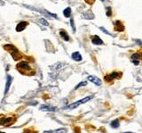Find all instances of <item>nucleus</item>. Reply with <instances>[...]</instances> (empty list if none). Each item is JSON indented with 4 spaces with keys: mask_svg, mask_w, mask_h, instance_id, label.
Here are the masks:
<instances>
[{
    "mask_svg": "<svg viewBox=\"0 0 142 133\" xmlns=\"http://www.w3.org/2000/svg\"><path fill=\"white\" fill-rule=\"evenodd\" d=\"M27 25H28V22H26V21H20V22H19V24L16 27V31H22L24 29H26Z\"/></svg>",
    "mask_w": 142,
    "mask_h": 133,
    "instance_id": "obj_11",
    "label": "nucleus"
},
{
    "mask_svg": "<svg viewBox=\"0 0 142 133\" xmlns=\"http://www.w3.org/2000/svg\"><path fill=\"white\" fill-rule=\"evenodd\" d=\"M4 48H6L8 52H10V54L12 55V56L13 57L14 60H18L20 59V58H21V56L20 55L19 51L17 50V48L15 47H13L12 45H10V44L6 45V46H4Z\"/></svg>",
    "mask_w": 142,
    "mask_h": 133,
    "instance_id": "obj_1",
    "label": "nucleus"
},
{
    "mask_svg": "<svg viewBox=\"0 0 142 133\" xmlns=\"http://www.w3.org/2000/svg\"><path fill=\"white\" fill-rule=\"evenodd\" d=\"M17 69L19 71H20L21 73H25V71H31V67L29 66V64L27 62H20L17 64Z\"/></svg>",
    "mask_w": 142,
    "mask_h": 133,
    "instance_id": "obj_3",
    "label": "nucleus"
},
{
    "mask_svg": "<svg viewBox=\"0 0 142 133\" xmlns=\"http://www.w3.org/2000/svg\"><path fill=\"white\" fill-rule=\"evenodd\" d=\"M139 59H140V55L139 53H136V54H133L132 56H130V60H131V62L133 63L135 65H138L139 63Z\"/></svg>",
    "mask_w": 142,
    "mask_h": 133,
    "instance_id": "obj_7",
    "label": "nucleus"
},
{
    "mask_svg": "<svg viewBox=\"0 0 142 133\" xmlns=\"http://www.w3.org/2000/svg\"><path fill=\"white\" fill-rule=\"evenodd\" d=\"M63 14L65 17H67V18L70 17V16H71V8H70V7H67V8L63 11Z\"/></svg>",
    "mask_w": 142,
    "mask_h": 133,
    "instance_id": "obj_16",
    "label": "nucleus"
},
{
    "mask_svg": "<svg viewBox=\"0 0 142 133\" xmlns=\"http://www.w3.org/2000/svg\"><path fill=\"white\" fill-rule=\"evenodd\" d=\"M100 1H102V2H106V1H107V0H100Z\"/></svg>",
    "mask_w": 142,
    "mask_h": 133,
    "instance_id": "obj_26",
    "label": "nucleus"
},
{
    "mask_svg": "<svg viewBox=\"0 0 142 133\" xmlns=\"http://www.w3.org/2000/svg\"><path fill=\"white\" fill-rule=\"evenodd\" d=\"M0 133H5V132H1V131H0Z\"/></svg>",
    "mask_w": 142,
    "mask_h": 133,
    "instance_id": "obj_27",
    "label": "nucleus"
},
{
    "mask_svg": "<svg viewBox=\"0 0 142 133\" xmlns=\"http://www.w3.org/2000/svg\"><path fill=\"white\" fill-rule=\"evenodd\" d=\"M86 85H87V81H83V82L79 83L78 85H77V86L75 88V89H79V88H81V87L86 86Z\"/></svg>",
    "mask_w": 142,
    "mask_h": 133,
    "instance_id": "obj_19",
    "label": "nucleus"
},
{
    "mask_svg": "<svg viewBox=\"0 0 142 133\" xmlns=\"http://www.w3.org/2000/svg\"><path fill=\"white\" fill-rule=\"evenodd\" d=\"M121 76H122V73L117 72V71H113V72H111L110 74H107V75L105 76V80L107 81V82H110V81L116 80V79H118V78L121 77Z\"/></svg>",
    "mask_w": 142,
    "mask_h": 133,
    "instance_id": "obj_4",
    "label": "nucleus"
},
{
    "mask_svg": "<svg viewBox=\"0 0 142 133\" xmlns=\"http://www.w3.org/2000/svg\"><path fill=\"white\" fill-rule=\"evenodd\" d=\"M94 1H95V0H85V2L88 3V4H90V5H92V4L94 3Z\"/></svg>",
    "mask_w": 142,
    "mask_h": 133,
    "instance_id": "obj_24",
    "label": "nucleus"
},
{
    "mask_svg": "<svg viewBox=\"0 0 142 133\" xmlns=\"http://www.w3.org/2000/svg\"><path fill=\"white\" fill-rule=\"evenodd\" d=\"M87 79H88L89 81L94 83V84L97 85V86H100V85H101V80H99L98 77H96V76H93V75H91V76H89Z\"/></svg>",
    "mask_w": 142,
    "mask_h": 133,
    "instance_id": "obj_6",
    "label": "nucleus"
},
{
    "mask_svg": "<svg viewBox=\"0 0 142 133\" xmlns=\"http://www.w3.org/2000/svg\"><path fill=\"white\" fill-rule=\"evenodd\" d=\"M26 133H31V132H26Z\"/></svg>",
    "mask_w": 142,
    "mask_h": 133,
    "instance_id": "obj_28",
    "label": "nucleus"
},
{
    "mask_svg": "<svg viewBox=\"0 0 142 133\" xmlns=\"http://www.w3.org/2000/svg\"><path fill=\"white\" fill-rule=\"evenodd\" d=\"M12 81V77L11 75H7V79H6V89H5V94H6L9 91V89L11 87Z\"/></svg>",
    "mask_w": 142,
    "mask_h": 133,
    "instance_id": "obj_8",
    "label": "nucleus"
},
{
    "mask_svg": "<svg viewBox=\"0 0 142 133\" xmlns=\"http://www.w3.org/2000/svg\"><path fill=\"white\" fill-rule=\"evenodd\" d=\"M111 127L114 128V129H117V128H119V126H120V121H119L118 119H116V120H115V121H113L112 122H111Z\"/></svg>",
    "mask_w": 142,
    "mask_h": 133,
    "instance_id": "obj_17",
    "label": "nucleus"
},
{
    "mask_svg": "<svg viewBox=\"0 0 142 133\" xmlns=\"http://www.w3.org/2000/svg\"><path fill=\"white\" fill-rule=\"evenodd\" d=\"M99 29H100V30H101V31H103L105 34H107L108 36H111V33L108 32L107 30H105V28H103V27H99Z\"/></svg>",
    "mask_w": 142,
    "mask_h": 133,
    "instance_id": "obj_20",
    "label": "nucleus"
},
{
    "mask_svg": "<svg viewBox=\"0 0 142 133\" xmlns=\"http://www.w3.org/2000/svg\"><path fill=\"white\" fill-rule=\"evenodd\" d=\"M71 57H72V59L74 61H75V62H80V61H82V56L79 52H74L72 54Z\"/></svg>",
    "mask_w": 142,
    "mask_h": 133,
    "instance_id": "obj_13",
    "label": "nucleus"
},
{
    "mask_svg": "<svg viewBox=\"0 0 142 133\" xmlns=\"http://www.w3.org/2000/svg\"><path fill=\"white\" fill-rule=\"evenodd\" d=\"M39 21H40V23L43 24V25H48V22H47L44 19H43V18H41L40 20H39Z\"/></svg>",
    "mask_w": 142,
    "mask_h": 133,
    "instance_id": "obj_22",
    "label": "nucleus"
},
{
    "mask_svg": "<svg viewBox=\"0 0 142 133\" xmlns=\"http://www.w3.org/2000/svg\"><path fill=\"white\" fill-rule=\"evenodd\" d=\"M70 24H71V26H72L73 31H74V32H75V26H74V21H73V19H70Z\"/></svg>",
    "mask_w": 142,
    "mask_h": 133,
    "instance_id": "obj_23",
    "label": "nucleus"
},
{
    "mask_svg": "<svg viewBox=\"0 0 142 133\" xmlns=\"http://www.w3.org/2000/svg\"><path fill=\"white\" fill-rule=\"evenodd\" d=\"M40 110L43 112H55L56 108L51 105H42L40 106Z\"/></svg>",
    "mask_w": 142,
    "mask_h": 133,
    "instance_id": "obj_5",
    "label": "nucleus"
},
{
    "mask_svg": "<svg viewBox=\"0 0 142 133\" xmlns=\"http://www.w3.org/2000/svg\"><path fill=\"white\" fill-rule=\"evenodd\" d=\"M137 42H139V46H142V41H140V40H136Z\"/></svg>",
    "mask_w": 142,
    "mask_h": 133,
    "instance_id": "obj_25",
    "label": "nucleus"
},
{
    "mask_svg": "<svg viewBox=\"0 0 142 133\" xmlns=\"http://www.w3.org/2000/svg\"><path fill=\"white\" fill-rule=\"evenodd\" d=\"M83 18L86 19V20H93V19H94V14L92 11H87L83 14Z\"/></svg>",
    "mask_w": 142,
    "mask_h": 133,
    "instance_id": "obj_14",
    "label": "nucleus"
},
{
    "mask_svg": "<svg viewBox=\"0 0 142 133\" xmlns=\"http://www.w3.org/2000/svg\"><path fill=\"white\" fill-rule=\"evenodd\" d=\"M13 120L14 119L12 118V117H7V118H4L2 120H0V124L1 125H7V124H10V123H12L13 122Z\"/></svg>",
    "mask_w": 142,
    "mask_h": 133,
    "instance_id": "obj_12",
    "label": "nucleus"
},
{
    "mask_svg": "<svg viewBox=\"0 0 142 133\" xmlns=\"http://www.w3.org/2000/svg\"><path fill=\"white\" fill-rule=\"evenodd\" d=\"M115 29L117 31H123L124 30V26L123 25V23L120 21H116V22H115Z\"/></svg>",
    "mask_w": 142,
    "mask_h": 133,
    "instance_id": "obj_10",
    "label": "nucleus"
},
{
    "mask_svg": "<svg viewBox=\"0 0 142 133\" xmlns=\"http://www.w3.org/2000/svg\"><path fill=\"white\" fill-rule=\"evenodd\" d=\"M92 42H93V44L94 45H103V41H102V39L99 38V36L97 35H94L92 37Z\"/></svg>",
    "mask_w": 142,
    "mask_h": 133,
    "instance_id": "obj_9",
    "label": "nucleus"
},
{
    "mask_svg": "<svg viewBox=\"0 0 142 133\" xmlns=\"http://www.w3.org/2000/svg\"><path fill=\"white\" fill-rule=\"evenodd\" d=\"M60 35H61V37L65 41H69V37H68V35L65 30H61L60 31Z\"/></svg>",
    "mask_w": 142,
    "mask_h": 133,
    "instance_id": "obj_15",
    "label": "nucleus"
},
{
    "mask_svg": "<svg viewBox=\"0 0 142 133\" xmlns=\"http://www.w3.org/2000/svg\"><path fill=\"white\" fill-rule=\"evenodd\" d=\"M93 98V97H87V98H84V99H81V100L77 101V102H75V103L71 104V105H68V106L64 107V109H68V110H72V109H75V108H76V107H78L80 105H82V104H84L86 103V102H88L89 100H91Z\"/></svg>",
    "mask_w": 142,
    "mask_h": 133,
    "instance_id": "obj_2",
    "label": "nucleus"
},
{
    "mask_svg": "<svg viewBox=\"0 0 142 133\" xmlns=\"http://www.w3.org/2000/svg\"><path fill=\"white\" fill-rule=\"evenodd\" d=\"M106 14L108 17H110L111 14H112V9H111L110 6H107V8H106Z\"/></svg>",
    "mask_w": 142,
    "mask_h": 133,
    "instance_id": "obj_18",
    "label": "nucleus"
},
{
    "mask_svg": "<svg viewBox=\"0 0 142 133\" xmlns=\"http://www.w3.org/2000/svg\"><path fill=\"white\" fill-rule=\"evenodd\" d=\"M56 133H66L67 132V130L66 129H60V130H57L55 131Z\"/></svg>",
    "mask_w": 142,
    "mask_h": 133,
    "instance_id": "obj_21",
    "label": "nucleus"
}]
</instances>
